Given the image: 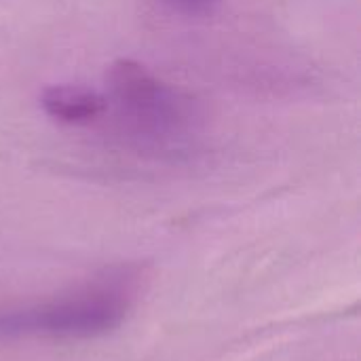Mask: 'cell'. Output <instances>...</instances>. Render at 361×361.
Instances as JSON below:
<instances>
[{"mask_svg":"<svg viewBox=\"0 0 361 361\" xmlns=\"http://www.w3.org/2000/svg\"><path fill=\"white\" fill-rule=\"evenodd\" d=\"M127 311L129 292L123 286H93L57 300L0 311V341L93 338L118 328Z\"/></svg>","mask_w":361,"mask_h":361,"instance_id":"cell-1","label":"cell"},{"mask_svg":"<svg viewBox=\"0 0 361 361\" xmlns=\"http://www.w3.org/2000/svg\"><path fill=\"white\" fill-rule=\"evenodd\" d=\"M106 80L118 108L142 127L167 129L178 123V95L146 66L133 59H118L108 68Z\"/></svg>","mask_w":361,"mask_h":361,"instance_id":"cell-2","label":"cell"},{"mask_svg":"<svg viewBox=\"0 0 361 361\" xmlns=\"http://www.w3.org/2000/svg\"><path fill=\"white\" fill-rule=\"evenodd\" d=\"M40 106L57 123L89 125L106 112L108 97L85 85H53L40 93Z\"/></svg>","mask_w":361,"mask_h":361,"instance_id":"cell-3","label":"cell"},{"mask_svg":"<svg viewBox=\"0 0 361 361\" xmlns=\"http://www.w3.org/2000/svg\"><path fill=\"white\" fill-rule=\"evenodd\" d=\"M173 4H178L180 8H188V11H205L209 6H214L218 0H169Z\"/></svg>","mask_w":361,"mask_h":361,"instance_id":"cell-4","label":"cell"}]
</instances>
